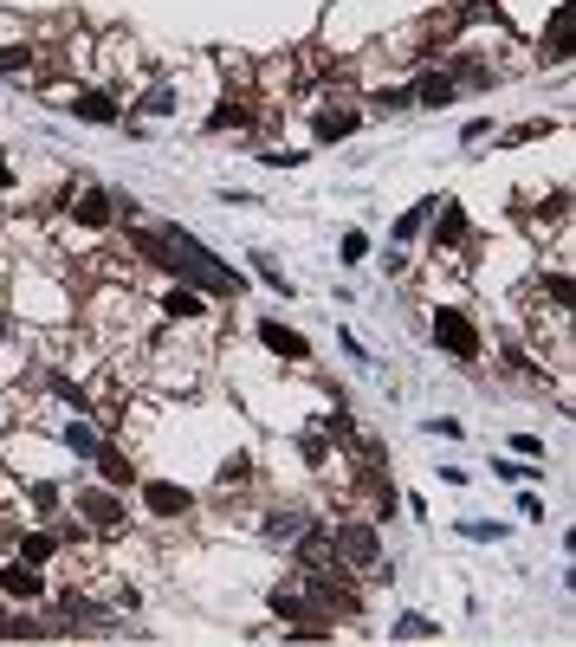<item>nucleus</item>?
<instances>
[{
    "label": "nucleus",
    "instance_id": "4be33fe9",
    "mask_svg": "<svg viewBox=\"0 0 576 647\" xmlns=\"http://www.w3.org/2000/svg\"><path fill=\"white\" fill-rule=\"evenodd\" d=\"M20 499L33 505V512H59V505H65V492H59V486H46V479H39V486H26Z\"/></svg>",
    "mask_w": 576,
    "mask_h": 647
},
{
    "label": "nucleus",
    "instance_id": "0eeeda50",
    "mask_svg": "<svg viewBox=\"0 0 576 647\" xmlns=\"http://www.w3.org/2000/svg\"><path fill=\"white\" fill-rule=\"evenodd\" d=\"M253 104H259V91H227V98L208 110V130L214 136H221V130H253V117H259Z\"/></svg>",
    "mask_w": 576,
    "mask_h": 647
},
{
    "label": "nucleus",
    "instance_id": "473e14b6",
    "mask_svg": "<svg viewBox=\"0 0 576 647\" xmlns=\"http://www.w3.org/2000/svg\"><path fill=\"white\" fill-rule=\"evenodd\" d=\"M369 253V233H344V259H363Z\"/></svg>",
    "mask_w": 576,
    "mask_h": 647
},
{
    "label": "nucleus",
    "instance_id": "f3484780",
    "mask_svg": "<svg viewBox=\"0 0 576 647\" xmlns=\"http://www.w3.org/2000/svg\"><path fill=\"white\" fill-rule=\"evenodd\" d=\"M454 91H460V85H454L447 72H428L415 91H408V98H415V104H428V110H441V104H454Z\"/></svg>",
    "mask_w": 576,
    "mask_h": 647
},
{
    "label": "nucleus",
    "instance_id": "cd10ccee",
    "mask_svg": "<svg viewBox=\"0 0 576 647\" xmlns=\"http://www.w3.org/2000/svg\"><path fill=\"white\" fill-rule=\"evenodd\" d=\"M492 473H499V479H544V466H518V460H499V466H492Z\"/></svg>",
    "mask_w": 576,
    "mask_h": 647
},
{
    "label": "nucleus",
    "instance_id": "aec40b11",
    "mask_svg": "<svg viewBox=\"0 0 576 647\" xmlns=\"http://www.w3.org/2000/svg\"><path fill=\"white\" fill-rule=\"evenodd\" d=\"M538 285H544V292H551V305H557V311H564V318H570V305H576V285H570V272L557 266V272H544Z\"/></svg>",
    "mask_w": 576,
    "mask_h": 647
},
{
    "label": "nucleus",
    "instance_id": "f257e3e1",
    "mask_svg": "<svg viewBox=\"0 0 576 647\" xmlns=\"http://www.w3.org/2000/svg\"><path fill=\"white\" fill-rule=\"evenodd\" d=\"M331 550H337V570H350V576L382 570L376 525H363V518H337V525H331Z\"/></svg>",
    "mask_w": 576,
    "mask_h": 647
},
{
    "label": "nucleus",
    "instance_id": "423d86ee",
    "mask_svg": "<svg viewBox=\"0 0 576 647\" xmlns=\"http://www.w3.org/2000/svg\"><path fill=\"white\" fill-rule=\"evenodd\" d=\"M65 214H72L78 227H111V195H104L98 182H78L72 195H65Z\"/></svg>",
    "mask_w": 576,
    "mask_h": 647
},
{
    "label": "nucleus",
    "instance_id": "a878e982",
    "mask_svg": "<svg viewBox=\"0 0 576 647\" xmlns=\"http://www.w3.org/2000/svg\"><path fill=\"white\" fill-rule=\"evenodd\" d=\"M369 104H376V117H389V110H408L415 98H408L402 85H382V91H376V98H369Z\"/></svg>",
    "mask_w": 576,
    "mask_h": 647
},
{
    "label": "nucleus",
    "instance_id": "c9c22d12",
    "mask_svg": "<svg viewBox=\"0 0 576 647\" xmlns=\"http://www.w3.org/2000/svg\"><path fill=\"white\" fill-rule=\"evenodd\" d=\"M7 330H13V318H7V311H0V337H7Z\"/></svg>",
    "mask_w": 576,
    "mask_h": 647
},
{
    "label": "nucleus",
    "instance_id": "7c9ffc66",
    "mask_svg": "<svg viewBox=\"0 0 576 647\" xmlns=\"http://www.w3.org/2000/svg\"><path fill=\"white\" fill-rule=\"evenodd\" d=\"M544 130H551V123H518V130H512V136H505V143H538V136H544Z\"/></svg>",
    "mask_w": 576,
    "mask_h": 647
},
{
    "label": "nucleus",
    "instance_id": "393cba45",
    "mask_svg": "<svg viewBox=\"0 0 576 647\" xmlns=\"http://www.w3.org/2000/svg\"><path fill=\"white\" fill-rule=\"evenodd\" d=\"M428 214H434V201H421V208H408L402 220H395V240H415V233L428 227Z\"/></svg>",
    "mask_w": 576,
    "mask_h": 647
},
{
    "label": "nucleus",
    "instance_id": "dca6fc26",
    "mask_svg": "<svg viewBox=\"0 0 576 647\" xmlns=\"http://www.w3.org/2000/svg\"><path fill=\"white\" fill-rule=\"evenodd\" d=\"M59 440L78 453V460H98V447H104V434L91 428V421H65V428H59Z\"/></svg>",
    "mask_w": 576,
    "mask_h": 647
},
{
    "label": "nucleus",
    "instance_id": "39448f33",
    "mask_svg": "<svg viewBox=\"0 0 576 647\" xmlns=\"http://www.w3.org/2000/svg\"><path fill=\"white\" fill-rule=\"evenodd\" d=\"M434 259L441 253H473V227H466V208L460 201H434Z\"/></svg>",
    "mask_w": 576,
    "mask_h": 647
},
{
    "label": "nucleus",
    "instance_id": "f704fd0d",
    "mask_svg": "<svg viewBox=\"0 0 576 647\" xmlns=\"http://www.w3.org/2000/svg\"><path fill=\"white\" fill-rule=\"evenodd\" d=\"M7 188H13V169H7V162H0V195H7Z\"/></svg>",
    "mask_w": 576,
    "mask_h": 647
},
{
    "label": "nucleus",
    "instance_id": "9b49d317",
    "mask_svg": "<svg viewBox=\"0 0 576 647\" xmlns=\"http://www.w3.org/2000/svg\"><path fill=\"white\" fill-rule=\"evenodd\" d=\"M7 544H13V557H26V563H52L59 557V531H7Z\"/></svg>",
    "mask_w": 576,
    "mask_h": 647
},
{
    "label": "nucleus",
    "instance_id": "72a5a7b5",
    "mask_svg": "<svg viewBox=\"0 0 576 647\" xmlns=\"http://www.w3.org/2000/svg\"><path fill=\"white\" fill-rule=\"evenodd\" d=\"M428 434H441V440H454V434H460V421H447V415H428Z\"/></svg>",
    "mask_w": 576,
    "mask_h": 647
},
{
    "label": "nucleus",
    "instance_id": "4468645a",
    "mask_svg": "<svg viewBox=\"0 0 576 647\" xmlns=\"http://www.w3.org/2000/svg\"><path fill=\"white\" fill-rule=\"evenodd\" d=\"M98 473H104V486H136V466H130V453H123V447H111V440L98 447Z\"/></svg>",
    "mask_w": 576,
    "mask_h": 647
},
{
    "label": "nucleus",
    "instance_id": "20e7f679",
    "mask_svg": "<svg viewBox=\"0 0 576 647\" xmlns=\"http://www.w3.org/2000/svg\"><path fill=\"white\" fill-rule=\"evenodd\" d=\"M570 52H576V7H570V0H557L551 20H544L538 59H544V65H570Z\"/></svg>",
    "mask_w": 576,
    "mask_h": 647
},
{
    "label": "nucleus",
    "instance_id": "6ab92c4d",
    "mask_svg": "<svg viewBox=\"0 0 576 647\" xmlns=\"http://www.w3.org/2000/svg\"><path fill=\"white\" fill-rule=\"evenodd\" d=\"M0 78H33V46H0Z\"/></svg>",
    "mask_w": 576,
    "mask_h": 647
},
{
    "label": "nucleus",
    "instance_id": "6e6552de",
    "mask_svg": "<svg viewBox=\"0 0 576 647\" xmlns=\"http://www.w3.org/2000/svg\"><path fill=\"white\" fill-rule=\"evenodd\" d=\"M65 110H72V117H85V123H117L123 110H117V98L104 85H78L72 98H65Z\"/></svg>",
    "mask_w": 576,
    "mask_h": 647
},
{
    "label": "nucleus",
    "instance_id": "f8f14e48",
    "mask_svg": "<svg viewBox=\"0 0 576 647\" xmlns=\"http://www.w3.org/2000/svg\"><path fill=\"white\" fill-rule=\"evenodd\" d=\"M259 343H266L272 356H292V363H305V356H311V343L298 337V330H285V324H272V318L259 324Z\"/></svg>",
    "mask_w": 576,
    "mask_h": 647
},
{
    "label": "nucleus",
    "instance_id": "7ed1b4c3",
    "mask_svg": "<svg viewBox=\"0 0 576 647\" xmlns=\"http://www.w3.org/2000/svg\"><path fill=\"white\" fill-rule=\"evenodd\" d=\"M78 512H85V531H98V538H117L130 518H123V499L104 486H78Z\"/></svg>",
    "mask_w": 576,
    "mask_h": 647
},
{
    "label": "nucleus",
    "instance_id": "412c9836",
    "mask_svg": "<svg viewBox=\"0 0 576 647\" xmlns=\"http://www.w3.org/2000/svg\"><path fill=\"white\" fill-rule=\"evenodd\" d=\"M305 525H311V512H298V505H292V512H272L266 518V538H298Z\"/></svg>",
    "mask_w": 576,
    "mask_h": 647
},
{
    "label": "nucleus",
    "instance_id": "1a4fd4ad",
    "mask_svg": "<svg viewBox=\"0 0 576 647\" xmlns=\"http://www.w3.org/2000/svg\"><path fill=\"white\" fill-rule=\"evenodd\" d=\"M0 589L20 596V602H39V596H46V576H39V563L13 557V563H0Z\"/></svg>",
    "mask_w": 576,
    "mask_h": 647
},
{
    "label": "nucleus",
    "instance_id": "2eb2a0df",
    "mask_svg": "<svg viewBox=\"0 0 576 647\" xmlns=\"http://www.w3.org/2000/svg\"><path fill=\"white\" fill-rule=\"evenodd\" d=\"M356 110H318V123H311V130H318V143H344V136H356Z\"/></svg>",
    "mask_w": 576,
    "mask_h": 647
},
{
    "label": "nucleus",
    "instance_id": "a211bd4d",
    "mask_svg": "<svg viewBox=\"0 0 576 647\" xmlns=\"http://www.w3.org/2000/svg\"><path fill=\"white\" fill-rule=\"evenodd\" d=\"M59 609H65V628H104V609L91 596H65Z\"/></svg>",
    "mask_w": 576,
    "mask_h": 647
},
{
    "label": "nucleus",
    "instance_id": "ddd939ff",
    "mask_svg": "<svg viewBox=\"0 0 576 647\" xmlns=\"http://www.w3.org/2000/svg\"><path fill=\"white\" fill-rule=\"evenodd\" d=\"M162 318H169V324H195V318H208V305H201L195 285H182V292L162 298Z\"/></svg>",
    "mask_w": 576,
    "mask_h": 647
},
{
    "label": "nucleus",
    "instance_id": "9d476101",
    "mask_svg": "<svg viewBox=\"0 0 576 647\" xmlns=\"http://www.w3.org/2000/svg\"><path fill=\"white\" fill-rule=\"evenodd\" d=\"M143 505L156 518H188V512H195V499H188L182 486H169V479H143Z\"/></svg>",
    "mask_w": 576,
    "mask_h": 647
},
{
    "label": "nucleus",
    "instance_id": "c85d7f7f",
    "mask_svg": "<svg viewBox=\"0 0 576 647\" xmlns=\"http://www.w3.org/2000/svg\"><path fill=\"white\" fill-rule=\"evenodd\" d=\"M305 460H311V466H331V447H324V434H305Z\"/></svg>",
    "mask_w": 576,
    "mask_h": 647
},
{
    "label": "nucleus",
    "instance_id": "2f4dec72",
    "mask_svg": "<svg viewBox=\"0 0 576 647\" xmlns=\"http://www.w3.org/2000/svg\"><path fill=\"white\" fill-rule=\"evenodd\" d=\"M512 447H518V460H538V453H544V440H538V434H518Z\"/></svg>",
    "mask_w": 576,
    "mask_h": 647
},
{
    "label": "nucleus",
    "instance_id": "bb28decb",
    "mask_svg": "<svg viewBox=\"0 0 576 647\" xmlns=\"http://www.w3.org/2000/svg\"><path fill=\"white\" fill-rule=\"evenodd\" d=\"M136 110H149V117H169V110H175V91H169V85L143 91V104H136Z\"/></svg>",
    "mask_w": 576,
    "mask_h": 647
},
{
    "label": "nucleus",
    "instance_id": "c756f323",
    "mask_svg": "<svg viewBox=\"0 0 576 647\" xmlns=\"http://www.w3.org/2000/svg\"><path fill=\"white\" fill-rule=\"evenodd\" d=\"M466 531V538H479V544H492V538H505V525H479V518H473V525H460Z\"/></svg>",
    "mask_w": 576,
    "mask_h": 647
},
{
    "label": "nucleus",
    "instance_id": "5701e85b",
    "mask_svg": "<svg viewBox=\"0 0 576 647\" xmlns=\"http://www.w3.org/2000/svg\"><path fill=\"white\" fill-rule=\"evenodd\" d=\"M33 635H46V628L26 622V615H7V609H0V641H33Z\"/></svg>",
    "mask_w": 576,
    "mask_h": 647
},
{
    "label": "nucleus",
    "instance_id": "b1692460",
    "mask_svg": "<svg viewBox=\"0 0 576 647\" xmlns=\"http://www.w3.org/2000/svg\"><path fill=\"white\" fill-rule=\"evenodd\" d=\"M395 635H408V641H434V635H441V622H428V615H402V622H395Z\"/></svg>",
    "mask_w": 576,
    "mask_h": 647
},
{
    "label": "nucleus",
    "instance_id": "f03ea898",
    "mask_svg": "<svg viewBox=\"0 0 576 647\" xmlns=\"http://www.w3.org/2000/svg\"><path fill=\"white\" fill-rule=\"evenodd\" d=\"M434 343H441L454 363H479V356H486V337H479V324L466 318V311H454V305L434 311Z\"/></svg>",
    "mask_w": 576,
    "mask_h": 647
}]
</instances>
